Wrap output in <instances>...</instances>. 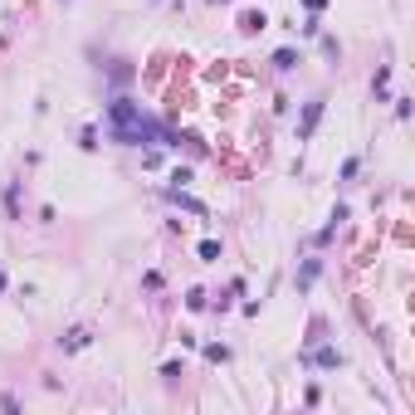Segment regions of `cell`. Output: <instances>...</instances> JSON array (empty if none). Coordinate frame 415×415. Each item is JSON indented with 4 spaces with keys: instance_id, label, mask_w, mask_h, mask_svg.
<instances>
[{
    "instance_id": "3957f363",
    "label": "cell",
    "mask_w": 415,
    "mask_h": 415,
    "mask_svg": "<svg viewBox=\"0 0 415 415\" xmlns=\"http://www.w3.org/2000/svg\"><path fill=\"white\" fill-rule=\"evenodd\" d=\"M342 361H347V357H342L337 347H313V352H303V367H323V372H337Z\"/></svg>"
},
{
    "instance_id": "5bb4252c",
    "label": "cell",
    "mask_w": 415,
    "mask_h": 415,
    "mask_svg": "<svg viewBox=\"0 0 415 415\" xmlns=\"http://www.w3.org/2000/svg\"><path fill=\"white\" fill-rule=\"evenodd\" d=\"M6 284H10V279H6V269H0V293H6Z\"/></svg>"
},
{
    "instance_id": "5b68a950",
    "label": "cell",
    "mask_w": 415,
    "mask_h": 415,
    "mask_svg": "<svg viewBox=\"0 0 415 415\" xmlns=\"http://www.w3.org/2000/svg\"><path fill=\"white\" fill-rule=\"evenodd\" d=\"M88 342H93V332H88V328H69V332L59 337V347H64V352H83Z\"/></svg>"
},
{
    "instance_id": "9a60e30c",
    "label": "cell",
    "mask_w": 415,
    "mask_h": 415,
    "mask_svg": "<svg viewBox=\"0 0 415 415\" xmlns=\"http://www.w3.org/2000/svg\"><path fill=\"white\" fill-rule=\"evenodd\" d=\"M211 6H225V0H211Z\"/></svg>"
},
{
    "instance_id": "8fae6325",
    "label": "cell",
    "mask_w": 415,
    "mask_h": 415,
    "mask_svg": "<svg viewBox=\"0 0 415 415\" xmlns=\"http://www.w3.org/2000/svg\"><path fill=\"white\" fill-rule=\"evenodd\" d=\"M205 361H230V347L225 342H211V347H205Z\"/></svg>"
},
{
    "instance_id": "6da1fadb",
    "label": "cell",
    "mask_w": 415,
    "mask_h": 415,
    "mask_svg": "<svg viewBox=\"0 0 415 415\" xmlns=\"http://www.w3.org/2000/svg\"><path fill=\"white\" fill-rule=\"evenodd\" d=\"M108 127H113V137H118L123 147H157V142H171V132L151 118L142 103H132V98H113V103H108Z\"/></svg>"
},
{
    "instance_id": "4fadbf2b",
    "label": "cell",
    "mask_w": 415,
    "mask_h": 415,
    "mask_svg": "<svg viewBox=\"0 0 415 415\" xmlns=\"http://www.w3.org/2000/svg\"><path fill=\"white\" fill-rule=\"evenodd\" d=\"M303 10H308V15H323V10H328V0H303Z\"/></svg>"
},
{
    "instance_id": "ba28073f",
    "label": "cell",
    "mask_w": 415,
    "mask_h": 415,
    "mask_svg": "<svg viewBox=\"0 0 415 415\" xmlns=\"http://www.w3.org/2000/svg\"><path fill=\"white\" fill-rule=\"evenodd\" d=\"M264 25H269V15H264V10H244V15H240V34H259Z\"/></svg>"
},
{
    "instance_id": "52a82bcc",
    "label": "cell",
    "mask_w": 415,
    "mask_h": 415,
    "mask_svg": "<svg viewBox=\"0 0 415 415\" xmlns=\"http://www.w3.org/2000/svg\"><path fill=\"white\" fill-rule=\"evenodd\" d=\"M342 220H347V205H342V200H337V205H332V215H328V225H323V230H318V244H328V240H332V235H337V225H342Z\"/></svg>"
},
{
    "instance_id": "9c48e42d",
    "label": "cell",
    "mask_w": 415,
    "mask_h": 415,
    "mask_svg": "<svg viewBox=\"0 0 415 415\" xmlns=\"http://www.w3.org/2000/svg\"><path fill=\"white\" fill-rule=\"evenodd\" d=\"M186 308H191V313H205V308H211V298H205V288H191V293H186Z\"/></svg>"
},
{
    "instance_id": "277c9868",
    "label": "cell",
    "mask_w": 415,
    "mask_h": 415,
    "mask_svg": "<svg viewBox=\"0 0 415 415\" xmlns=\"http://www.w3.org/2000/svg\"><path fill=\"white\" fill-rule=\"evenodd\" d=\"M318 274H323V259H303L298 264V274H293V284H298V293H308L318 284Z\"/></svg>"
},
{
    "instance_id": "7a4b0ae2",
    "label": "cell",
    "mask_w": 415,
    "mask_h": 415,
    "mask_svg": "<svg viewBox=\"0 0 415 415\" xmlns=\"http://www.w3.org/2000/svg\"><path fill=\"white\" fill-rule=\"evenodd\" d=\"M323 113H328V98H323V93L303 103V118H298V142H308V137L318 132V123H323Z\"/></svg>"
},
{
    "instance_id": "7c38bea8",
    "label": "cell",
    "mask_w": 415,
    "mask_h": 415,
    "mask_svg": "<svg viewBox=\"0 0 415 415\" xmlns=\"http://www.w3.org/2000/svg\"><path fill=\"white\" fill-rule=\"evenodd\" d=\"M230 288H235V293H240V288H244V284H240V279H235V284H230ZM211 308H215V313H225V308H230V293H220V298H215V303H211Z\"/></svg>"
},
{
    "instance_id": "30bf717a",
    "label": "cell",
    "mask_w": 415,
    "mask_h": 415,
    "mask_svg": "<svg viewBox=\"0 0 415 415\" xmlns=\"http://www.w3.org/2000/svg\"><path fill=\"white\" fill-rule=\"evenodd\" d=\"M200 259H205V264H215V259H220V240H200Z\"/></svg>"
},
{
    "instance_id": "8992f818",
    "label": "cell",
    "mask_w": 415,
    "mask_h": 415,
    "mask_svg": "<svg viewBox=\"0 0 415 415\" xmlns=\"http://www.w3.org/2000/svg\"><path fill=\"white\" fill-rule=\"evenodd\" d=\"M269 64H274V74H293V69L303 64V54H298V49H279V54H274Z\"/></svg>"
}]
</instances>
